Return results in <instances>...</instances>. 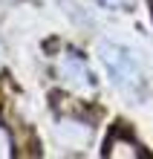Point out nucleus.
Here are the masks:
<instances>
[{
	"label": "nucleus",
	"mask_w": 153,
	"mask_h": 159,
	"mask_svg": "<svg viewBox=\"0 0 153 159\" xmlns=\"http://www.w3.org/2000/svg\"><path fill=\"white\" fill-rule=\"evenodd\" d=\"M98 55H101L104 67H107L110 81L116 84L124 96H130V98H145V93H147L145 72H142L136 55H133L127 46L110 43V41H107V43L98 46Z\"/></svg>",
	"instance_id": "obj_1"
},
{
	"label": "nucleus",
	"mask_w": 153,
	"mask_h": 159,
	"mask_svg": "<svg viewBox=\"0 0 153 159\" xmlns=\"http://www.w3.org/2000/svg\"><path fill=\"white\" fill-rule=\"evenodd\" d=\"M121 148H127V156H133V159H150V153L145 151V145L139 142L136 136L130 133V127L124 125V121H119L116 127L110 130V136H107V151H104V156H124V151Z\"/></svg>",
	"instance_id": "obj_2"
},
{
	"label": "nucleus",
	"mask_w": 153,
	"mask_h": 159,
	"mask_svg": "<svg viewBox=\"0 0 153 159\" xmlns=\"http://www.w3.org/2000/svg\"><path fill=\"white\" fill-rule=\"evenodd\" d=\"M61 72L66 78H70V84H81V87H95V75L92 70L87 67V61H84V55L78 52H66L64 55V64H61Z\"/></svg>",
	"instance_id": "obj_3"
},
{
	"label": "nucleus",
	"mask_w": 153,
	"mask_h": 159,
	"mask_svg": "<svg viewBox=\"0 0 153 159\" xmlns=\"http://www.w3.org/2000/svg\"><path fill=\"white\" fill-rule=\"evenodd\" d=\"M95 3H101L104 9H130L133 0H95Z\"/></svg>",
	"instance_id": "obj_4"
},
{
	"label": "nucleus",
	"mask_w": 153,
	"mask_h": 159,
	"mask_svg": "<svg viewBox=\"0 0 153 159\" xmlns=\"http://www.w3.org/2000/svg\"><path fill=\"white\" fill-rule=\"evenodd\" d=\"M0 148H9V136L3 133V127H0ZM0 153H3V151H0Z\"/></svg>",
	"instance_id": "obj_5"
},
{
	"label": "nucleus",
	"mask_w": 153,
	"mask_h": 159,
	"mask_svg": "<svg viewBox=\"0 0 153 159\" xmlns=\"http://www.w3.org/2000/svg\"><path fill=\"white\" fill-rule=\"evenodd\" d=\"M147 3H150V15H153V0H147Z\"/></svg>",
	"instance_id": "obj_6"
}]
</instances>
